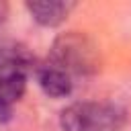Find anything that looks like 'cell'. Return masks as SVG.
I'll return each instance as SVG.
<instances>
[{"label":"cell","mask_w":131,"mask_h":131,"mask_svg":"<svg viewBox=\"0 0 131 131\" xmlns=\"http://www.w3.org/2000/svg\"><path fill=\"white\" fill-rule=\"evenodd\" d=\"M33 68L31 53L20 45H0V123L10 121L14 104L27 90V78Z\"/></svg>","instance_id":"obj_1"},{"label":"cell","mask_w":131,"mask_h":131,"mask_svg":"<svg viewBox=\"0 0 131 131\" xmlns=\"http://www.w3.org/2000/svg\"><path fill=\"white\" fill-rule=\"evenodd\" d=\"M127 113L113 102L82 100L66 106L59 115L61 131H121Z\"/></svg>","instance_id":"obj_2"},{"label":"cell","mask_w":131,"mask_h":131,"mask_svg":"<svg viewBox=\"0 0 131 131\" xmlns=\"http://www.w3.org/2000/svg\"><path fill=\"white\" fill-rule=\"evenodd\" d=\"M49 63L57 66L59 70L72 74H94L100 68V55L94 41L80 33V31H68L55 37L51 49H49Z\"/></svg>","instance_id":"obj_3"},{"label":"cell","mask_w":131,"mask_h":131,"mask_svg":"<svg viewBox=\"0 0 131 131\" xmlns=\"http://www.w3.org/2000/svg\"><path fill=\"white\" fill-rule=\"evenodd\" d=\"M25 8L37 25L57 27L70 16V12L76 8V4L63 2V0H45V2H27Z\"/></svg>","instance_id":"obj_4"},{"label":"cell","mask_w":131,"mask_h":131,"mask_svg":"<svg viewBox=\"0 0 131 131\" xmlns=\"http://www.w3.org/2000/svg\"><path fill=\"white\" fill-rule=\"evenodd\" d=\"M37 82L41 90L51 98H63L72 92V76L53 63H47L37 70Z\"/></svg>","instance_id":"obj_5"}]
</instances>
